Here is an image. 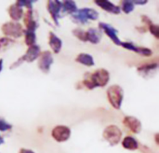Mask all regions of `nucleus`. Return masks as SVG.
Segmentation results:
<instances>
[{"instance_id":"nucleus-9","label":"nucleus","mask_w":159,"mask_h":153,"mask_svg":"<svg viewBox=\"0 0 159 153\" xmlns=\"http://www.w3.org/2000/svg\"><path fill=\"white\" fill-rule=\"evenodd\" d=\"M99 28L101 30L104 31V33L109 36V38L112 40L113 43H115L117 46L121 45V41L119 39V37L117 36V30L115 27H113L112 25H110L108 23H105V22H100L99 23Z\"/></svg>"},{"instance_id":"nucleus-6","label":"nucleus","mask_w":159,"mask_h":153,"mask_svg":"<svg viewBox=\"0 0 159 153\" xmlns=\"http://www.w3.org/2000/svg\"><path fill=\"white\" fill-rule=\"evenodd\" d=\"M51 136L59 143L65 142L71 136V129L65 125H58L52 129Z\"/></svg>"},{"instance_id":"nucleus-4","label":"nucleus","mask_w":159,"mask_h":153,"mask_svg":"<svg viewBox=\"0 0 159 153\" xmlns=\"http://www.w3.org/2000/svg\"><path fill=\"white\" fill-rule=\"evenodd\" d=\"M1 30L5 36H7L8 37H13V38L20 37L24 33V30H23L21 24H20L17 22H13V21L5 22L1 27Z\"/></svg>"},{"instance_id":"nucleus-20","label":"nucleus","mask_w":159,"mask_h":153,"mask_svg":"<svg viewBox=\"0 0 159 153\" xmlns=\"http://www.w3.org/2000/svg\"><path fill=\"white\" fill-rule=\"evenodd\" d=\"M77 6L75 1L72 0H65L61 2V10L69 13V14H74L77 11Z\"/></svg>"},{"instance_id":"nucleus-18","label":"nucleus","mask_w":159,"mask_h":153,"mask_svg":"<svg viewBox=\"0 0 159 153\" xmlns=\"http://www.w3.org/2000/svg\"><path fill=\"white\" fill-rule=\"evenodd\" d=\"M75 62L84 65L86 66H93L95 65L94 63V59L90 54L88 53H80L77 55V57L75 58Z\"/></svg>"},{"instance_id":"nucleus-27","label":"nucleus","mask_w":159,"mask_h":153,"mask_svg":"<svg viewBox=\"0 0 159 153\" xmlns=\"http://www.w3.org/2000/svg\"><path fill=\"white\" fill-rule=\"evenodd\" d=\"M32 21H34V18H33V9H28L25 12L24 18H23V22H24L25 26H27Z\"/></svg>"},{"instance_id":"nucleus-5","label":"nucleus","mask_w":159,"mask_h":153,"mask_svg":"<svg viewBox=\"0 0 159 153\" xmlns=\"http://www.w3.org/2000/svg\"><path fill=\"white\" fill-rule=\"evenodd\" d=\"M89 79L91 80L95 88L104 87L110 80V73L104 68L97 69L95 72L90 74V77Z\"/></svg>"},{"instance_id":"nucleus-16","label":"nucleus","mask_w":159,"mask_h":153,"mask_svg":"<svg viewBox=\"0 0 159 153\" xmlns=\"http://www.w3.org/2000/svg\"><path fill=\"white\" fill-rule=\"evenodd\" d=\"M142 21L144 24L148 25V29L150 31V33L156 37V38H159V26L157 24L154 23L149 17H147L146 15H142Z\"/></svg>"},{"instance_id":"nucleus-25","label":"nucleus","mask_w":159,"mask_h":153,"mask_svg":"<svg viewBox=\"0 0 159 153\" xmlns=\"http://www.w3.org/2000/svg\"><path fill=\"white\" fill-rule=\"evenodd\" d=\"M134 52H136L142 56H144V57H149L153 54L152 50H150L148 48H144V47H139V46L136 47V50Z\"/></svg>"},{"instance_id":"nucleus-30","label":"nucleus","mask_w":159,"mask_h":153,"mask_svg":"<svg viewBox=\"0 0 159 153\" xmlns=\"http://www.w3.org/2000/svg\"><path fill=\"white\" fill-rule=\"evenodd\" d=\"M132 2L134 5H145L148 1L147 0H134Z\"/></svg>"},{"instance_id":"nucleus-24","label":"nucleus","mask_w":159,"mask_h":153,"mask_svg":"<svg viewBox=\"0 0 159 153\" xmlns=\"http://www.w3.org/2000/svg\"><path fill=\"white\" fill-rule=\"evenodd\" d=\"M14 43L13 39L9 37H0V50H6Z\"/></svg>"},{"instance_id":"nucleus-10","label":"nucleus","mask_w":159,"mask_h":153,"mask_svg":"<svg viewBox=\"0 0 159 153\" xmlns=\"http://www.w3.org/2000/svg\"><path fill=\"white\" fill-rule=\"evenodd\" d=\"M124 125L134 134H139L142 131V122L139 119L132 116H126L123 120Z\"/></svg>"},{"instance_id":"nucleus-19","label":"nucleus","mask_w":159,"mask_h":153,"mask_svg":"<svg viewBox=\"0 0 159 153\" xmlns=\"http://www.w3.org/2000/svg\"><path fill=\"white\" fill-rule=\"evenodd\" d=\"M158 67V64L157 63H152V64H146L143 65L140 67H138V72L139 74H141L142 76L145 77L147 75H149L152 71H156Z\"/></svg>"},{"instance_id":"nucleus-14","label":"nucleus","mask_w":159,"mask_h":153,"mask_svg":"<svg viewBox=\"0 0 159 153\" xmlns=\"http://www.w3.org/2000/svg\"><path fill=\"white\" fill-rule=\"evenodd\" d=\"M87 32V40L92 44L100 43L102 39V33L97 28H89Z\"/></svg>"},{"instance_id":"nucleus-29","label":"nucleus","mask_w":159,"mask_h":153,"mask_svg":"<svg viewBox=\"0 0 159 153\" xmlns=\"http://www.w3.org/2000/svg\"><path fill=\"white\" fill-rule=\"evenodd\" d=\"M120 46H122L124 49H126V50H131V51H135V50H136V47L137 46H135L133 43H131V42H121V45Z\"/></svg>"},{"instance_id":"nucleus-26","label":"nucleus","mask_w":159,"mask_h":153,"mask_svg":"<svg viewBox=\"0 0 159 153\" xmlns=\"http://www.w3.org/2000/svg\"><path fill=\"white\" fill-rule=\"evenodd\" d=\"M34 2H35V1H32V0H18V1H16L15 4L18 5L20 7H25L28 9H33V4H34Z\"/></svg>"},{"instance_id":"nucleus-8","label":"nucleus","mask_w":159,"mask_h":153,"mask_svg":"<svg viewBox=\"0 0 159 153\" xmlns=\"http://www.w3.org/2000/svg\"><path fill=\"white\" fill-rule=\"evenodd\" d=\"M47 8L56 25H59V18L61 11V2L59 0H49L47 4Z\"/></svg>"},{"instance_id":"nucleus-23","label":"nucleus","mask_w":159,"mask_h":153,"mask_svg":"<svg viewBox=\"0 0 159 153\" xmlns=\"http://www.w3.org/2000/svg\"><path fill=\"white\" fill-rule=\"evenodd\" d=\"M73 35L82 42H87V32L81 28H75L73 30Z\"/></svg>"},{"instance_id":"nucleus-1","label":"nucleus","mask_w":159,"mask_h":153,"mask_svg":"<svg viewBox=\"0 0 159 153\" xmlns=\"http://www.w3.org/2000/svg\"><path fill=\"white\" fill-rule=\"evenodd\" d=\"M106 94L110 105L115 109H120L124 99V91L122 87L116 84L112 85L107 89Z\"/></svg>"},{"instance_id":"nucleus-28","label":"nucleus","mask_w":159,"mask_h":153,"mask_svg":"<svg viewBox=\"0 0 159 153\" xmlns=\"http://www.w3.org/2000/svg\"><path fill=\"white\" fill-rule=\"evenodd\" d=\"M11 128H12L11 124L7 123L4 119L0 118V131L1 132H6V131L11 130Z\"/></svg>"},{"instance_id":"nucleus-15","label":"nucleus","mask_w":159,"mask_h":153,"mask_svg":"<svg viewBox=\"0 0 159 153\" xmlns=\"http://www.w3.org/2000/svg\"><path fill=\"white\" fill-rule=\"evenodd\" d=\"M8 14L10 16V18L13 20V22H18L19 20H20L23 16V10H22V7H19L18 5L16 4H13L11 5L8 9Z\"/></svg>"},{"instance_id":"nucleus-11","label":"nucleus","mask_w":159,"mask_h":153,"mask_svg":"<svg viewBox=\"0 0 159 153\" xmlns=\"http://www.w3.org/2000/svg\"><path fill=\"white\" fill-rule=\"evenodd\" d=\"M40 53H41L40 47L38 45H33V46L28 48L25 54L20 57V60H21L22 63H24V62L32 63V62H34V60H36L39 57Z\"/></svg>"},{"instance_id":"nucleus-22","label":"nucleus","mask_w":159,"mask_h":153,"mask_svg":"<svg viewBox=\"0 0 159 153\" xmlns=\"http://www.w3.org/2000/svg\"><path fill=\"white\" fill-rule=\"evenodd\" d=\"M134 7H135V5L133 4V2L131 0L130 1L129 0H123V1H121L120 10H122L126 14H129L130 12L133 11Z\"/></svg>"},{"instance_id":"nucleus-12","label":"nucleus","mask_w":159,"mask_h":153,"mask_svg":"<svg viewBox=\"0 0 159 153\" xmlns=\"http://www.w3.org/2000/svg\"><path fill=\"white\" fill-rule=\"evenodd\" d=\"M94 2H95V4L97 6H99L100 7H102L103 10H105L107 12H110V13H113V14H119L121 12L120 7L118 6L113 4L110 1H106V0H96Z\"/></svg>"},{"instance_id":"nucleus-13","label":"nucleus","mask_w":159,"mask_h":153,"mask_svg":"<svg viewBox=\"0 0 159 153\" xmlns=\"http://www.w3.org/2000/svg\"><path fill=\"white\" fill-rule=\"evenodd\" d=\"M48 44L51 48V50H53L54 53H59L61 50L62 47V41L61 40V38L56 36L53 32H49V36H48Z\"/></svg>"},{"instance_id":"nucleus-34","label":"nucleus","mask_w":159,"mask_h":153,"mask_svg":"<svg viewBox=\"0 0 159 153\" xmlns=\"http://www.w3.org/2000/svg\"><path fill=\"white\" fill-rule=\"evenodd\" d=\"M3 143H4V139L0 136V145H1V144H3Z\"/></svg>"},{"instance_id":"nucleus-21","label":"nucleus","mask_w":159,"mask_h":153,"mask_svg":"<svg viewBox=\"0 0 159 153\" xmlns=\"http://www.w3.org/2000/svg\"><path fill=\"white\" fill-rule=\"evenodd\" d=\"M36 41V36L34 32H30V31H24V42L27 46L31 47L33 45H35Z\"/></svg>"},{"instance_id":"nucleus-7","label":"nucleus","mask_w":159,"mask_h":153,"mask_svg":"<svg viewBox=\"0 0 159 153\" xmlns=\"http://www.w3.org/2000/svg\"><path fill=\"white\" fill-rule=\"evenodd\" d=\"M53 64V56L49 50H44L38 57V68L45 74H48L50 70V66Z\"/></svg>"},{"instance_id":"nucleus-32","label":"nucleus","mask_w":159,"mask_h":153,"mask_svg":"<svg viewBox=\"0 0 159 153\" xmlns=\"http://www.w3.org/2000/svg\"><path fill=\"white\" fill-rule=\"evenodd\" d=\"M158 137H159V134H156V136H155V138H156V143H157V145H159Z\"/></svg>"},{"instance_id":"nucleus-3","label":"nucleus","mask_w":159,"mask_h":153,"mask_svg":"<svg viewBox=\"0 0 159 153\" xmlns=\"http://www.w3.org/2000/svg\"><path fill=\"white\" fill-rule=\"evenodd\" d=\"M102 136L111 146H116L121 141L122 131L118 126L111 124L104 129Z\"/></svg>"},{"instance_id":"nucleus-33","label":"nucleus","mask_w":159,"mask_h":153,"mask_svg":"<svg viewBox=\"0 0 159 153\" xmlns=\"http://www.w3.org/2000/svg\"><path fill=\"white\" fill-rule=\"evenodd\" d=\"M3 69V59H0V72Z\"/></svg>"},{"instance_id":"nucleus-31","label":"nucleus","mask_w":159,"mask_h":153,"mask_svg":"<svg viewBox=\"0 0 159 153\" xmlns=\"http://www.w3.org/2000/svg\"><path fill=\"white\" fill-rule=\"evenodd\" d=\"M20 153H34V151H33L32 150H28V149H20Z\"/></svg>"},{"instance_id":"nucleus-2","label":"nucleus","mask_w":159,"mask_h":153,"mask_svg":"<svg viewBox=\"0 0 159 153\" xmlns=\"http://www.w3.org/2000/svg\"><path fill=\"white\" fill-rule=\"evenodd\" d=\"M98 17H99V13L95 9L89 7L77 9V11L72 15L73 21L76 23H81V24L87 23L89 20L96 21Z\"/></svg>"},{"instance_id":"nucleus-17","label":"nucleus","mask_w":159,"mask_h":153,"mask_svg":"<svg viewBox=\"0 0 159 153\" xmlns=\"http://www.w3.org/2000/svg\"><path fill=\"white\" fill-rule=\"evenodd\" d=\"M122 146L128 151H136L139 149V142L132 136H126L122 140Z\"/></svg>"}]
</instances>
